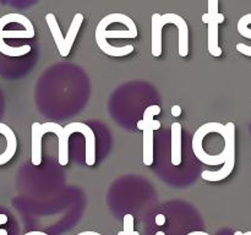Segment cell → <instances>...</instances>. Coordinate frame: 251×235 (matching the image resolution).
<instances>
[{
    "label": "cell",
    "instance_id": "obj_1",
    "mask_svg": "<svg viewBox=\"0 0 251 235\" xmlns=\"http://www.w3.org/2000/svg\"><path fill=\"white\" fill-rule=\"evenodd\" d=\"M74 132H80L86 140V164L92 166L96 163V136L93 130L83 122H70L63 127L60 136L58 137V161L60 165L69 163V139Z\"/></svg>",
    "mask_w": 251,
    "mask_h": 235
},
{
    "label": "cell",
    "instance_id": "obj_2",
    "mask_svg": "<svg viewBox=\"0 0 251 235\" xmlns=\"http://www.w3.org/2000/svg\"><path fill=\"white\" fill-rule=\"evenodd\" d=\"M161 113L159 105H150L144 112L142 120L137 121V129L144 132L142 135V157H144V164L150 166L153 163V131L161 127V121L154 120L153 118Z\"/></svg>",
    "mask_w": 251,
    "mask_h": 235
},
{
    "label": "cell",
    "instance_id": "obj_3",
    "mask_svg": "<svg viewBox=\"0 0 251 235\" xmlns=\"http://www.w3.org/2000/svg\"><path fill=\"white\" fill-rule=\"evenodd\" d=\"M63 126L56 122H34L32 125V164L36 166L42 163V139L48 132H53L56 136H60Z\"/></svg>",
    "mask_w": 251,
    "mask_h": 235
},
{
    "label": "cell",
    "instance_id": "obj_4",
    "mask_svg": "<svg viewBox=\"0 0 251 235\" xmlns=\"http://www.w3.org/2000/svg\"><path fill=\"white\" fill-rule=\"evenodd\" d=\"M202 22L208 24V51L212 56H221L222 55V49L218 46V26L220 24L225 22V15L217 12V14H203Z\"/></svg>",
    "mask_w": 251,
    "mask_h": 235
},
{
    "label": "cell",
    "instance_id": "obj_5",
    "mask_svg": "<svg viewBox=\"0 0 251 235\" xmlns=\"http://www.w3.org/2000/svg\"><path fill=\"white\" fill-rule=\"evenodd\" d=\"M17 141L14 131L0 122V165L6 164L16 153Z\"/></svg>",
    "mask_w": 251,
    "mask_h": 235
},
{
    "label": "cell",
    "instance_id": "obj_6",
    "mask_svg": "<svg viewBox=\"0 0 251 235\" xmlns=\"http://www.w3.org/2000/svg\"><path fill=\"white\" fill-rule=\"evenodd\" d=\"M166 21V24H173L178 27V37H179V55L185 58L189 54V27L185 20L176 14H166L162 15Z\"/></svg>",
    "mask_w": 251,
    "mask_h": 235
},
{
    "label": "cell",
    "instance_id": "obj_7",
    "mask_svg": "<svg viewBox=\"0 0 251 235\" xmlns=\"http://www.w3.org/2000/svg\"><path fill=\"white\" fill-rule=\"evenodd\" d=\"M166 21L159 14L152 15L151 21V51L153 56H161L162 54V29Z\"/></svg>",
    "mask_w": 251,
    "mask_h": 235
},
{
    "label": "cell",
    "instance_id": "obj_8",
    "mask_svg": "<svg viewBox=\"0 0 251 235\" xmlns=\"http://www.w3.org/2000/svg\"><path fill=\"white\" fill-rule=\"evenodd\" d=\"M172 164L178 166L181 164V125L179 122L172 124Z\"/></svg>",
    "mask_w": 251,
    "mask_h": 235
},
{
    "label": "cell",
    "instance_id": "obj_9",
    "mask_svg": "<svg viewBox=\"0 0 251 235\" xmlns=\"http://www.w3.org/2000/svg\"><path fill=\"white\" fill-rule=\"evenodd\" d=\"M47 24H48V28L50 29V33L53 36L54 42H55L56 47H58V50L60 53L61 56H68L65 49V36H63L61 33V29L59 27L58 21H56V17L54 14H48L46 16Z\"/></svg>",
    "mask_w": 251,
    "mask_h": 235
},
{
    "label": "cell",
    "instance_id": "obj_10",
    "mask_svg": "<svg viewBox=\"0 0 251 235\" xmlns=\"http://www.w3.org/2000/svg\"><path fill=\"white\" fill-rule=\"evenodd\" d=\"M97 46L103 53H105L109 56H115V58H120V56H126L134 51V46L132 44H127L124 47H114L110 43H108L107 39L104 38H96Z\"/></svg>",
    "mask_w": 251,
    "mask_h": 235
},
{
    "label": "cell",
    "instance_id": "obj_11",
    "mask_svg": "<svg viewBox=\"0 0 251 235\" xmlns=\"http://www.w3.org/2000/svg\"><path fill=\"white\" fill-rule=\"evenodd\" d=\"M251 24V14L245 15L243 16L242 19L238 21V32L242 34L243 37H247V38L251 39V29L249 28V24ZM237 50L239 53L244 54L247 56H251V47L247 46V44H243V43H238L237 44Z\"/></svg>",
    "mask_w": 251,
    "mask_h": 235
},
{
    "label": "cell",
    "instance_id": "obj_12",
    "mask_svg": "<svg viewBox=\"0 0 251 235\" xmlns=\"http://www.w3.org/2000/svg\"><path fill=\"white\" fill-rule=\"evenodd\" d=\"M137 37V31H131V29H98L96 28V38H104V39H125L130 38L134 39Z\"/></svg>",
    "mask_w": 251,
    "mask_h": 235
},
{
    "label": "cell",
    "instance_id": "obj_13",
    "mask_svg": "<svg viewBox=\"0 0 251 235\" xmlns=\"http://www.w3.org/2000/svg\"><path fill=\"white\" fill-rule=\"evenodd\" d=\"M82 21H83V15L80 14V12L75 14V16H74L73 21H71L70 24V27H69L68 29V33H66L65 36V49L68 55L70 54L74 42H75L78 31H80L81 24H82Z\"/></svg>",
    "mask_w": 251,
    "mask_h": 235
},
{
    "label": "cell",
    "instance_id": "obj_14",
    "mask_svg": "<svg viewBox=\"0 0 251 235\" xmlns=\"http://www.w3.org/2000/svg\"><path fill=\"white\" fill-rule=\"evenodd\" d=\"M34 29H4V19H0V43L4 42L5 38L9 39H27L33 38Z\"/></svg>",
    "mask_w": 251,
    "mask_h": 235
},
{
    "label": "cell",
    "instance_id": "obj_15",
    "mask_svg": "<svg viewBox=\"0 0 251 235\" xmlns=\"http://www.w3.org/2000/svg\"><path fill=\"white\" fill-rule=\"evenodd\" d=\"M0 235H16L14 232V223L11 214L0 208Z\"/></svg>",
    "mask_w": 251,
    "mask_h": 235
},
{
    "label": "cell",
    "instance_id": "obj_16",
    "mask_svg": "<svg viewBox=\"0 0 251 235\" xmlns=\"http://www.w3.org/2000/svg\"><path fill=\"white\" fill-rule=\"evenodd\" d=\"M123 222H124V229L122 232H119L118 235H140L139 233L135 232L134 229V215L127 213L123 218Z\"/></svg>",
    "mask_w": 251,
    "mask_h": 235
},
{
    "label": "cell",
    "instance_id": "obj_17",
    "mask_svg": "<svg viewBox=\"0 0 251 235\" xmlns=\"http://www.w3.org/2000/svg\"><path fill=\"white\" fill-rule=\"evenodd\" d=\"M208 12H210V14H217L218 0H208Z\"/></svg>",
    "mask_w": 251,
    "mask_h": 235
},
{
    "label": "cell",
    "instance_id": "obj_18",
    "mask_svg": "<svg viewBox=\"0 0 251 235\" xmlns=\"http://www.w3.org/2000/svg\"><path fill=\"white\" fill-rule=\"evenodd\" d=\"M171 113H172V115H173V117H180L181 115V108L179 107V105H173V107H172V110H171Z\"/></svg>",
    "mask_w": 251,
    "mask_h": 235
},
{
    "label": "cell",
    "instance_id": "obj_19",
    "mask_svg": "<svg viewBox=\"0 0 251 235\" xmlns=\"http://www.w3.org/2000/svg\"><path fill=\"white\" fill-rule=\"evenodd\" d=\"M185 235H210V234L206 232H202V230H194V232L188 233V234H185Z\"/></svg>",
    "mask_w": 251,
    "mask_h": 235
},
{
    "label": "cell",
    "instance_id": "obj_20",
    "mask_svg": "<svg viewBox=\"0 0 251 235\" xmlns=\"http://www.w3.org/2000/svg\"><path fill=\"white\" fill-rule=\"evenodd\" d=\"M233 235H251V232L243 233V232H240V230H237V232H234V234Z\"/></svg>",
    "mask_w": 251,
    "mask_h": 235
}]
</instances>
